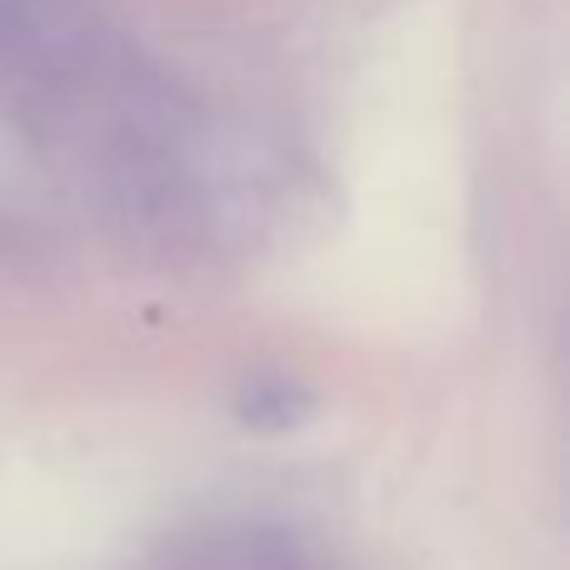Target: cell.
<instances>
[{
	"mask_svg": "<svg viewBox=\"0 0 570 570\" xmlns=\"http://www.w3.org/2000/svg\"><path fill=\"white\" fill-rule=\"evenodd\" d=\"M305 411H311L305 391L281 381V375H266V381L240 391V421L256 425V431H291V425L305 421Z\"/></svg>",
	"mask_w": 570,
	"mask_h": 570,
	"instance_id": "cell-1",
	"label": "cell"
}]
</instances>
